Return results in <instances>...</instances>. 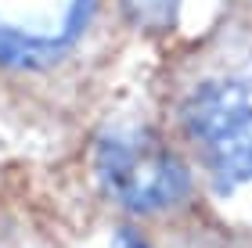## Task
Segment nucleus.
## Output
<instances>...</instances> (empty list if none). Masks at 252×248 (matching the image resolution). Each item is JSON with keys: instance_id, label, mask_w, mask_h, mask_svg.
<instances>
[{"instance_id": "7ed1b4c3", "label": "nucleus", "mask_w": 252, "mask_h": 248, "mask_svg": "<svg viewBox=\"0 0 252 248\" xmlns=\"http://www.w3.org/2000/svg\"><path fill=\"white\" fill-rule=\"evenodd\" d=\"M94 176L116 205L144 216L177 209L191 191L180 151L144 126L101 133L94 140Z\"/></svg>"}, {"instance_id": "f03ea898", "label": "nucleus", "mask_w": 252, "mask_h": 248, "mask_svg": "<svg viewBox=\"0 0 252 248\" xmlns=\"http://www.w3.org/2000/svg\"><path fill=\"white\" fill-rule=\"evenodd\" d=\"M177 122L220 187L252 184V80L205 76L184 94Z\"/></svg>"}, {"instance_id": "f257e3e1", "label": "nucleus", "mask_w": 252, "mask_h": 248, "mask_svg": "<svg viewBox=\"0 0 252 248\" xmlns=\"http://www.w3.org/2000/svg\"><path fill=\"white\" fill-rule=\"evenodd\" d=\"M101 0H0V122L43 119L83 58Z\"/></svg>"}, {"instance_id": "20e7f679", "label": "nucleus", "mask_w": 252, "mask_h": 248, "mask_svg": "<svg viewBox=\"0 0 252 248\" xmlns=\"http://www.w3.org/2000/svg\"><path fill=\"white\" fill-rule=\"evenodd\" d=\"M116 248H148L141 238H137V234H130V230H123L119 234V241H116Z\"/></svg>"}]
</instances>
